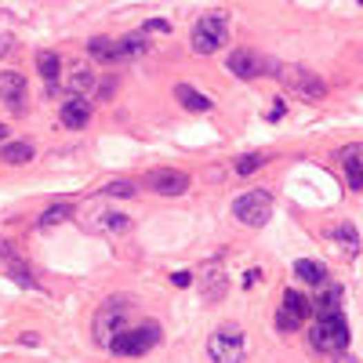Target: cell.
Instances as JSON below:
<instances>
[{
	"label": "cell",
	"instance_id": "obj_19",
	"mask_svg": "<svg viewBox=\"0 0 363 363\" xmlns=\"http://www.w3.org/2000/svg\"><path fill=\"white\" fill-rule=\"evenodd\" d=\"M88 51L95 55L99 62H117L120 59V40H106V37H95L91 44H88Z\"/></svg>",
	"mask_w": 363,
	"mask_h": 363
},
{
	"label": "cell",
	"instance_id": "obj_2",
	"mask_svg": "<svg viewBox=\"0 0 363 363\" xmlns=\"http://www.w3.org/2000/svg\"><path fill=\"white\" fill-rule=\"evenodd\" d=\"M157 342H160V324H142L135 331L124 327L120 334H113V338H109V349H113L117 356H146Z\"/></svg>",
	"mask_w": 363,
	"mask_h": 363
},
{
	"label": "cell",
	"instance_id": "obj_33",
	"mask_svg": "<svg viewBox=\"0 0 363 363\" xmlns=\"http://www.w3.org/2000/svg\"><path fill=\"white\" fill-rule=\"evenodd\" d=\"M4 135H8V128H4V124H0V142H4Z\"/></svg>",
	"mask_w": 363,
	"mask_h": 363
},
{
	"label": "cell",
	"instance_id": "obj_30",
	"mask_svg": "<svg viewBox=\"0 0 363 363\" xmlns=\"http://www.w3.org/2000/svg\"><path fill=\"white\" fill-rule=\"evenodd\" d=\"M11 51H15V40H11V37L4 33V37H0V59H8Z\"/></svg>",
	"mask_w": 363,
	"mask_h": 363
},
{
	"label": "cell",
	"instance_id": "obj_20",
	"mask_svg": "<svg viewBox=\"0 0 363 363\" xmlns=\"http://www.w3.org/2000/svg\"><path fill=\"white\" fill-rule=\"evenodd\" d=\"M69 215H73V207H69V204H59V207H48V211H44V215H40V222H37V226H40V229H51V226H62V222H66Z\"/></svg>",
	"mask_w": 363,
	"mask_h": 363
},
{
	"label": "cell",
	"instance_id": "obj_24",
	"mask_svg": "<svg viewBox=\"0 0 363 363\" xmlns=\"http://www.w3.org/2000/svg\"><path fill=\"white\" fill-rule=\"evenodd\" d=\"M334 236L345 244L349 255H356V251H360V233H356V226H338V229H334Z\"/></svg>",
	"mask_w": 363,
	"mask_h": 363
},
{
	"label": "cell",
	"instance_id": "obj_32",
	"mask_svg": "<svg viewBox=\"0 0 363 363\" xmlns=\"http://www.w3.org/2000/svg\"><path fill=\"white\" fill-rule=\"evenodd\" d=\"M334 363H360L356 356H345V353H338V356H334Z\"/></svg>",
	"mask_w": 363,
	"mask_h": 363
},
{
	"label": "cell",
	"instance_id": "obj_13",
	"mask_svg": "<svg viewBox=\"0 0 363 363\" xmlns=\"http://www.w3.org/2000/svg\"><path fill=\"white\" fill-rule=\"evenodd\" d=\"M175 99L186 106V109H193V113H211V99H207V95H200L197 88H189V84H178L175 88Z\"/></svg>",
	"mask_w": 363,
	"mask_h": 363
},
{
	"label": "cell",
	"instance_id": "obj_18",
	"mask_svg": "<svg viewBox=\"0 0 363 363\" xmlns=\"http://www.w3.org/2000/svg\"><path fill=\"white\" fill-rule=\"evenodd\" d=\"M284 309L295 316V320H305V316L313 313V302L305 298L302 291H291V287H287V291H284Z\"/></svg>",
	"mask_w": 363,
	"mask_h": 363
},
{
	"label": "cell",
	"instance_id": "obj_14",
	"mask_svg": "<svg viewBox=\"0 0 363 363\" xmlns=\"http://www.w3.org/2000/svg\"><path fill=\"white\" fill-rule=\"evenodd\" d=\"M37 69H40V77L48 80V88L55 91V84H59V73H62L59 51H40V55H37Z\"/></svg>",
	"mask_w": 363,
	"mask_h": 363
},
{
	"label": "cell",
	"instance_id": "obj_8",
	"mask_svg": "<svg viewBox=\"0 0 363 363\" xmlns=\"http://www.w3.org/2000/svg\"><path fill=\"white\" fill-rule=\"evenodd\" d=\"M124 320H128V305L124 302H106L99 309V316H95V342L109 345V338L124 331Z\"/></svg>",
	"mask_w": 363,
	"mask_h": 363
},
{
	"label": "cell",
	"instance_id": "obj_5",
	"mask_svg": "<svg viewBox=\"0 0 363 363\" xmlns=\"http://www.w3.org/2000/svg\"><path fill=\"white\" fill-rule=\"evenodd\" d=\"M207 353L215 363H244V331L240 327H218L211 338H207Z\"/></svg>",
	"mask_w": 363,
	"mask_h": 363
},
{
	"label": "cell",
	"instance_id": "obj_25",
	"mask_svg": "<svg viewBox=\"0 0 363 363\" xmlns=\"http://www.w3.org/2000/svg\"><path fill=\"white\" fill-rule=\"evenodd\" d=\"M102 218H106V222H102V229H106V233H128V229H131L128 215H120V211H117V215H113V211H106Z\"/></svg>",
	"mask_w": 363,
	"mask_h": 363
},
{
	"label": "cell",
	"instance_id": "obj_16",
	"mask_svg": "<svg viewBox=\"0 0 363 363\" xmlns=\"http://www.w3.org/2000/svg\"><path fill=\"white\" fill-rule=\"evenodd\" d=\"M0 160L11 164V167L30 164V160H33V146H30V142H8L4 149H0Z\"/></svg>",
	"mask_w": 363,
	"mask_h": 363
},
{
	"label": "cell",
	"instance_id": "obj_28",
	"mask_svg": "<svg viewBox=\"0 0 363 363\" xmlns=\"http://www.w3.org/2000/svg\"><path fill=\"white\" fill-rule=\"evenodd\" d=\"M146 33H171V26L164 19H153V22H146Z\"/></svg>",
	"mask_w": 363,
	"mask_h": 363
},
{
	"label": "cell",
	"instance_id": "obj_12",
	"mask_svg": "<svg viewBox=\"0 0 363 363\" xmlns=\"http://www.w3.org/2000/svg\"><path fill=\"white\" fill-rule=\"evenodd\" d=\"M363 149L353 146V149H345L342 153V167H345V182H349V189H363Z\"/></svg>",
	"mask_w": 363,
	"mask_h": 363
},
{
	"label": "cell",
	"instance_id": "obj_34",
	"mask_svg": "<svg viewBox=\"0 0 363 363\" xmlns=\"http://www.w3.org/2000/svg\"><path fill=\"white\" fill-rule=\"evenodd\" d=\"M360 4H363V0H360Z\"/></svg>",
	"mask_w": 363,
	"mask_h": 363
},
{
	"label": "cell",
	"instance_id": "obj_17",
	"mask_svg": "<svg viewBox=\"0 0 363 363\" xmlns=\"http://www.w3.org/2000/svg\"><path fill=\"white\" fill-rule=\"evenodd\" d=\"M313 305H316V316H324V313H342V287L324 284V295H320Z\"/></svg>",
	"mask_w": 363,
	"mask_h": 363
},
{
	"label": "cell",
	"instance_id": "obj_22",
	"mask_svg": "<svg viewBox=\"0 0 363 363\" xmlns=\"http://www.w3.org/2000/svg\"><path fill=\"white\" fill-rule=\"evenodd\" d=\"M262 164H265V157H262V153H244V157L233 164V171H236V175H255Z\"/></svg>",
	"mask_w": 363,
	"mask_h": 363
},
{
	"label": "cell",
	"instance_id": "obj_23",
	"mask_svg": "<svg viewBox=\"0 0 363 363\" xmlns=\"http://www.w3.org/2000/svg\"><path fill=\"white\" fill-rule=\"evenodd\" d=\"M146 51H149V40H142V37L120 40V59H135V55H146Z\"/></svg>",
	"mask_w": 363,
	"mask_h": 363
},
{
	"label": "cell",
	"instance_id": "obj_7",
	"mask_svg": "<svg viewBox=\"0 0 363 363\" xmlns=\"http://www.w3.org/2000/svg\"><path fill=\"white\" fill-rule=\"evenodd\" d=\"M226 66H229V73H236L240 80H255V77H265L269 69H276V62L262 59V55H258V51H251V48L233 51L229 59H226Z\"/></svg>",
	"mask_w": 363,
	"mask_h": 363
},
{
	"label": "cell",
	"instance_id": "obj_3",
	"mask_svg": "<svg viewBox=\"0 0 363 363\" xmlns=\"http://www.w3.org/2000/svg\"><path fill=\"white\" fill-rule=\"evenodd\" d=\"M229 40V19L215 11V15H204L193 26V51L197 55H215L222 44Z\"/></svg>",
	"mask_w": 363,
	"mask_h": 363
},
{
	"label": "cell",
	"instance_id": "obj_26",
	"mask_svg": "<svg viewBox=\"0 0 363 363\" xmlns=\"http://www.w3.org/2000/svg\"><path fill=\"white\" fill-rule=\"evenodd\" d=\"M135 186H131V182H109V186H106V197H135Z\"/></svg>",
	"mask_w": 363,
	"mask_h": 363
},
{
	"label": "cell",
	"instance_id": "obj_1",
	"mask_svg": "<svg viewBox=\"0 0 363 363\" xmlns=\"http://www.w3.org/2000/svg\"><path fill=\"white\" fill-rule=\"evenodd\" d=\"M349 338H353V331H349V320L342 313H324L313 327V345L320 353H342Z\"/></svg>",
	"mask_w": 363,
	"mask_h": 363
},
{
	"label": "cell",
	"instance_id": "obj_10",
	"mask_svg": "<svg viewBox=\"0 0 363 363\" xmlns=\"http://www.w3.org/2000/svg\"><path fill=\"white\" fill-rule=\"evenodd\" d=\"M146 189H153V193H160V197H182V193L189 189V175L186 171H153V175H146Z\"/></svg>",
	"mask_w": 363,
	"mask_h": 363
},
{
	"label": "cell",
	"instance_id": "obj_4",
	"mask_svg": "<svg viewBox=\"0 0 363 363\" xmlns=\"http://www.w3.org/2000/svg\"><path fill=\"white\" fill-rule=\"evenodd\" d=\"M233 218L244 222V226H251V229H262L265 222L273 218V197L269 193H262V189L244 193V197L233 200Z\"/></svg>",
	"mask_w": 363,
	"mask_h": 363
},
{
	"label": "cell",
	"instance_id": "obj_31",
	"mask_svg": "<svg viewBox=\"0 0 363 363\" xmlns=\"http://www.w3.org/2000/svg\"><path fill=\"white\" fill-rule=\"evenodd\" d=\"M258 280H262V269H251V273L244 276V284H247V287H255Z\"/></svg>",
	"mask_w": 363,
	"mask_h": 363
},
{
	"label": "cell",
	"instance_id": "obj_29",
	"mask_svg": "<svg viewBox=\"0 0 363 363\" xmlns=\"http://www.w3.org/2000/svg\"><path fill=\"white\" fill-rule=\"evenodd\" d=\"M171 280H175V287H189V284H193V273H186V269H178V273L171 276Z\"/></svg>",
	"mask_w": 363,
	"mask_h": 363
},
{
	"label": "cell",
	"instance_id": "obj_9",
	"mask_svg": "<svg viewBox=\"0 0 363 363\" xmlns=\"http://www.w3.org/2000/svg\"><path fill=\"white\" fill-rule=\"evenodd\" d=\"M26 99H30V84H26V77L15 73V69L0 73V102H4L11 113H26Z\"/></svg>",
	"mask_w": 363,
	"mask_h": 363
},
{
	"label": "cell",
	"instance_id": "obj_21",
	"mask_svg": "<svg viewBox=\"0 0 363 363\" xmlns=\"http://www.w3.org/2000/svg\"><path fill=\"white\" fill-rule=\"evenodd\" d=\"M91 84H95V73H91V69H73V73H69V80H66V88L73 91V95H84V91H91Z\"/></svg>",
	"mask_w": 363,
	"mask_h": 363
},
{
	"label": "cell",
	"instance_id": "obj_11",
	"mask_svg": "<svg viewBox=\"0 0 363 363\" xmlns=\"http://www.w3.org/2000/svg\"><path fill=\"white\" fill-rule=\"evenodd\" d=\"M91 120V102L84 95H73L69 102H62V124L66 128H84Z\"/></svg>",
	"mask_w": 363,
	"mask_h": 363
},
{
	"label": "cell",
	"instance_id": "obj_15",
	"mask_svg": "<svg viewBox=\"0 0 363 363\" xmlns=\"http://www.w3.org/2000/svg\"><path fill=\"white\" fill-rule=\"evenodd\" d=\"M295 273L302 276L305 284H316V287H324V284H327V265H324V262L298 258V262H295Z\"/></svg>",
	"mask_w": 363,
	"mask_h": 363
},
{
	"label": "cell",
	"instance_id": "obj_6",
	"mask_svg": "<svg viewBox=\"0 0 363 363\" xmlns=\"http://www.w3.org/2000/svg\"><path fill=\"white\" fill-rule=\"evenodd\" d=\"M276 77H280L291 91L305 95V99H324L327 95V84L320 80V73H313V69H305V66H284Z\"/></svg>",
	"mask_w": 363,
	"mask_h": 363
},
{
	"label": "cell",
	"instance_id": "obj_27",
	"mask_svg": "<svg viewBox=\"0 0 363 363\" xmlns=\"http://www.w3.org/2000/svg\"><path fill=\"white\" fill-rule=\"evenodd\" d=\"M298 324H302V320H295L287 309H280V316H276V327H280V331H295Z\"/></svg>",
	"mask_w": 363,
	"mask_h": 363
}]
</instances>
